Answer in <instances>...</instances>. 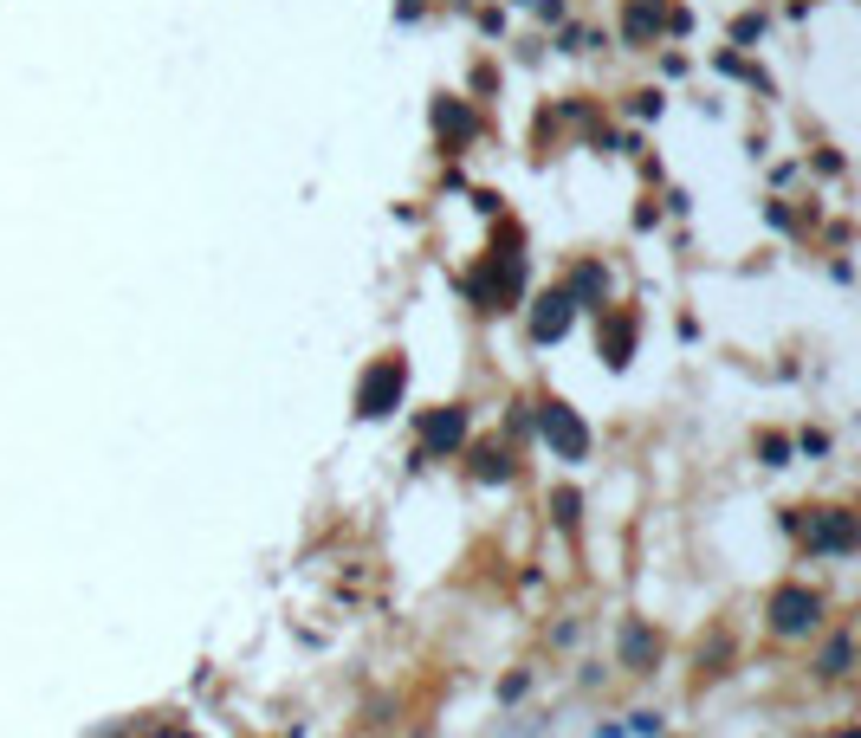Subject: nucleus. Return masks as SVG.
<instances>
[{"label":"nucleus","mask_w":861,"mask_h":738,"mask_svg":"<svg viewBox=\"0 0 861 738\" xmlns=\"http://www.w3.org/2000/svg\"><path fill=\"white\" fill-rule=\"evenodd\" d=\"M538 434L551 441L557 460H583V454H590V428L577 421V408H570V402H544L538 408Z\"/></svg>","instance_id":"nucleus-3"},{"label":"nucleus","mask_w":861,"mask_h":738,"mask_svg":"<svg viewBox=\"0 0 861 738\" xmlns=\"http://www.w3.org/2000/svg\"><path fill=\"white\" fill-rule=\"evenodd\" d=\"M810 551H829V557H849L855 551V512H810Z\"/></svg>","instance_id":"nucleus-5"},{"label":"nucleus","mask_w":861,"mask_h":738,"mask_svg":"<svg viewBox=\"0 0 861 738\" xmlns=\"http://www.w3.org/2000/svg\"><path fill=\"white\" fill-rule=\"evenodd\" d=\"M758 447H764V460H771V467H784V454H790V447H784V441H777V434H764V441H758Z\"/></svg>","instance_id":"nucleus-14"},{"label":"nucleus","mask_w":861,"mask_h":738,"mask_svg":"<svg viewBox=\"0 0 861 738\" xmlns=\"http://www.w3.org/2000/svg\"><path fill=\"white\" fill-rule=\"evenodd\" d=\"M777 635H810L816 622H823V603H816V590H803V583H784V590H771V603H764Z\"/></svg>","instance_id":"nucleus-2"},{"label":"nucleus","mask_w":861,"mask_h":738,"mask_svg":"<svg viewBox=\"0 0 861 738\" xmlns=\"http://www.w3.org/2000/svg\"><path fill=\"white\" fill-rule=\"evenodd\" d=\"M603 337H609V363L622 369V363H628V350H635V318H609V331H603Z\"/></svg>","instance_id":"nucleus-10"},{"label":"nucleus","mask_w":861,"mask_h":738,"mask_svg":"<svg viewBox=\"0 0 861 738\" xmlns=\"http://www.w3.org/2000/svg\"><path fill=\"white\" fill-rule=\"evenodd\" d=\"M467 441V408H428L421 415V454H454Z\"/></svg>","instance_id":"nucleus-4"},{"label":"nucleus","mask_w":861,"mask_h":738,"mask_svg":"<svg viewBox=\"0 0 861 738\" xmlns=\"http://www.w3.org/2000/svg\"><path fill=\"white\" fill-rule=\"evenodd\" d=\"M156 738H195V732H182V726H169V732H156Z\"/></svg>","instance_id":"nucleus-16"},{"label":"nucleus","mask_w":861,"mask_h":738,"mask_svg":"<svg viewBox=\"0 0 861 738\" xmlns=\"http://www.w3.org/2000/svg\"><path fill=\"white\" fill-rule=\"evenodd\" d=\"M434 117H441V130H454V136H467V130H473V117L460 111V104H441V111H434Z\"/></svg>","instance_id":"nucleus-12"},{"label":"nucleus","mask_w":861,"mask_h":738,"mask_svg":"<svg viewBox=\"0 0 861 738\" xmlns=\"http://www.w3.org/2000/svg\"><path fill=\"white\" fill-rule=\"evenodd\" d=\"M654 654H661V641H654L641 622H628V628H622V661L635 667V674H648V667H654Z\"/></svg>","instance_id":"nucleus-7"},{"label":"nucleus","mask_w":861,"mask_h":738,"mask_svg":"<svg viewBox=\"0 0 861 738\" xmlns=\"http://www.w3.org/2000/svg\"><path fill=\"white\" fill-rule=\"evenodd\" d=\"M628 732H641V738L661 732V713H635V719H628Z\"/></svg>","instance_id":"nucleus-15"},{"label":"nucleus","mask_w":861,"mask_h":738,"mask_svg":"<svg viewBox=\"0 0 861 738\" xmlns=\"http://www.w3.org/2000/svg\"><path fill=\"white\" fill-rule=\"evenodd\" d=\"M564 331H570V292L538 298V311H531V337H538V344H557Z\"/></svg>","instance_id":"nucleus-6"},{"label":"nucleus","mask_w":861,"mask_h":738,"mask_svg":"<svg viewBox=\"0 0 861 738\" xmlns=\"http://www.w3.org/2000/svg\"><path fill=\"white\" fill-rule=\"evenodd\" d=\"M402 382H408V363H402V357L369 363V376L357 382V415H363V421H382L395 402H402Z\"/></svg>","instance_id":"nucleus-1"},{"label":"nucleus","mask_w":861,"mask_h":738,"mask_svg":"<svg viewBox=\"0 0 861 738\" xmlns=\"http://www.w3.org/2000/svg\"><path fill=\"white\" fill-rule=\"evenodd\" d=\"M823 674H849V641H836V648L823 654Z\"/></svg>","instance_id":"nucleus-13"},{"label":"nucleus","mask_w":861,"mask_h":738,"mask_svg":"<svg viewBox=\"0 0 861 738\" xmlns=\"http://www.w3.org/2000/svg\"><path fill=\"white\" fill-rule=\"evenodd\" d=\"M505 473H512L505 447H480V480H505Z\"/></svg>","instance_id":"nucleus-11"},{"label":"nucleus","mask_w":861,"mask_h":738,"mask_svg":"<svg viewBox=\"0 0 861 738\" xmlns=\"http://www.w3.org/2000/svg\"><path fill=\"white\" fill-rule=\"evenodd\" d=\"M661 33V0H635L628 7V39H654Z\"/></svg>","instance_id":"nucleus-9"},{"label":"nucleus","mask_w":861,"mask_h":738,"mask_svg":"<svg viewBox=\"0 0 861 738\" xmlns=\"http://www.w3.org/2000/svg\"><path fill=\"white\" fill-rule=\"evenodd\" d=\"M609 292V279H603V266H583L577 279H570V305H590V311H603L596 298Z\"/></svg>","instance_id":"nucleus-8"}]
</instances>
